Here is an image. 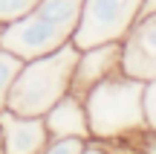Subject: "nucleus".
<instances>
[{
	"mask_svg": "<svg viewBox=\"0 0 156 154\" xmlns=\"http://www.w3.org/2000/svg\"><path fill=\"white\" fill-rule=\"evenodd\" d=\"M90 137L101 143L130 140L147 128L145 119V81L116 73L84 93Z\"/></svg>",
	"mask_w": 156,
	"mask_h": 154,
	"instance_id": "obj_1",
	"label": "nucleus"
},
{
	"mask_svg": "<svg viewBox=\"0 0 156 154\" xmlns=\"http://www.w3.org/2000/svg\"><path fill=\"white\" fill-rule=\"evenodd\" d=\"M81 6L84 0H38V6L29 15L0 26V47L29 61L55 52L64 44H73Z\"/></svg>",
	"mask_w": 156,
	"mask_h": 154,
	"instance_id": "obj_2",
	"label": "nucleus"
},
{
	"mask_svg": "<svg viewBox=\"0 0 156 154\" xmlns=\"http://www.w3.org/2000/svg\"><path fill=\"white\" fill-rule=\"evenodd\" d=\"M75 61H78L75 44H64L55 52L23 61L20 73L12 81L6 108L20 116H44L61 96L69 93Z\"/></svg>",
	"mask_w": 156,
	"mask_h": 154,
	"instance_id": "obj_3",
	"label": "nucleus"
},
{
	"mask_svg": "<svg viewBox=\"0 0 156 154\" xmlns=\"http://www.w3.org/2000/svg\"><path fill=\"white\" fill-rule=\"evenodd\" d=\"M145 9V0H84L73 44L78 50L122 41Z\"/></svg>",
	"mask_w": 156,
	"mask_h": 154,
	"instance_id": "obj_4",
	"label": "nucleus"
},
{
	"mask_svg": "<svg viewBox=\"0 0 156 154\" xmlns=\"http://www.w3.org/2000/svg\"><path fill=\"white\" fill-rule=\"evenodd\" d=\"M122 73L139 81L156 79V12H145L122 38Z\"/></svg>",
	"mask_w": 156,
	"mask_h": 154,
	"instance_id": "obj_5",
	"label": "nucleus"
},
{
	"mask_svg": "<svg viewBox=\"0 0 156 154\" xmlns=\"http://www.w3.org/2000/svg\"><path fill=\"white\" fill-rule=\"evenodd\" d=\"M122 73V41H107V44L84 47L78 50V61L73 70V87L69 93L84 99V93L90 87H95L98 81L110 79V76Z\"/></svg>",
	"mask_w": 156,
	"mask_h": 154,
	"instance_id": "obj_6",
	"label": "nucleus"
},
{
	"mask_svg": "<svg viewBox=\"0 0 156 154\" xmlns=\"http://www.w3.org/2000/svg\"><path fill=\"white\" fill-rule=\"evenodd\" d=\"M46 140L44 116H20L9 108L0 111V145L6 154H41Z\"/></svg>",
	"mask_w": 156,
	"mask_h": 154,
	"instance_id": "obj_7",
	"label": "nucleus"
},
{
	"mask_svg": "<svg viewBox=\"0 0 156 154\" xmlns=\"http://www.w3.org/2000/svg\"><path fill=\"white\" fill-rule=\"evenodd\" d=\"M44 125L49 137H81V140H93L90 137V119H87V108L84 99L75 93L61 96L49 111L44 114Z\"/></svg>",
	"mask_w": 156,
	"mask_h": 154,
	"instance_id": "obj_8",
	"label": "nucleus"
},
{
	"mask_svg": "<svg viewBox=\"0 0 156 154\" xmlns=\"http://www.w3.org/2000/svg\"><path fill=\"white\" fill-rule=\"evenodd\" d=\"M20 67H23V58H17L15 52H9V50L0 47V111L6 108V99H9L12 81H15L17 73H20Z\"/></svg>",
	"mask_w": 156,
	"mask_h": 154,
	"instance_id": "obj_9",
	"label": "nucleus"
},
{
	"mask_svg": "<svg viewBox=\"0 0 156 154\" xmlns=\"http://www.w3.org/2000/svg\"><path fill=\"white\" fill-rule=\"evenodd\" d=\"M35 6H38V0H0V26L20 21V17L29 15Z\"/></svg>",
	"mask_w": 156,
	"mask_h": 154,
	"instance_id": "obj_10",
	"label": "nucleus"
},
{
	"mask_svg": "<svg viewBox=\"0 0 156 154\" xmlns=\"http://www.w3.org/2000/svg\"><path fill=\"white\" fill-rule=\"evenodd\" d=\"M87 140L81 137H49L41 154H81Z\"/></svg>",
	"mask_w": 156,
	"mask_h": 154,
	"instance_id": "obj_11",
	"label": "nucleus"
},
{
	"mask_svg": "<svg viewBox=\"0 0 156 154\" xmlns=\"http://www.w3.org/2000/svg\"><path fill=\"white\" fill-rule=\"evenodd\" d=\"M145 119H147V128L156 131V79L145 85Z\"/></svg>",
	"mask_w": 156,
	"mask_h": 154,
	"instance_id": "obj_12",
	"label": "nucleus"
},
{
	"mask_svg": "<svg viewBox=\"0 0 156 154\" xmlns=\"http://www.w3.org/2000/svg\"><path fill=\"white\" fill-rule=\"evenodd\" d=\"M133 140H136V154H156V131L153 128H145Z\"/></svg>",
	"mask_w": 156,
	"mask_h": 154,
	"instance_id": "obj_13",
	"label": "nucleus"
},
{
	"mask_svg": "<svg viewBox=\"0 0 156 154\" xmlns=\"http://www.w3.org/2000/svg\"><path fill=\"white\" fill-rule=\"evenodd\" d=\"M81 154H113V151L107 148V143H101V140H87Z\"/></svg>",
	"mask_w": 156,
	"mask_h": 154,
	"instance_id": "obj_14",
	"label": "nucleus"
},
{
	"mask_svg": "<svg viewBox=\"0 0 156 154\" xmlns=\"http://www.w3.org/2000/svg\"><path fill=\"white\" fill-rule=\"evenodd\" d=\"M145 12H156V0H145V9H142V15Z\"/></svg>",
	"mask_w": 156,
	"mask_h": 154,
	"instance_id": "obj_15",
	"label": "nucleus"
},
{
	"mask_svg": "<svg viewBox=\"0 0 156 154\" xmlns=\"http://www.w3.org/2000/svg\"><path fill=\"white\" fill-rule=\"evenodd\" d=\"M0 154H6V151H3V145H0Z\"/></svg>",
	"mask_w": 156,
	"mask_h": 154,
	"instance_id": "obj_16",
	"label": "nucleus"
}]
</instances>
